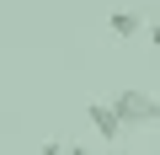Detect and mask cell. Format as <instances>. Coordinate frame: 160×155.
I'll return each instance as SVG.
<instances>
[{
	"label": "cell",
	"instance_id": "obj_3",
	"mask_svg": "<svg viewBox=\"0 0 160 155\" xmlns=\"http://www.w3.org/2000/svg\"><path fill=\"white\" fill-rule=\"evenodd\" d=\"M107 27H112L118 38H139V32H149V27H139V16H133V11H112V16H107Z\"/></svg>",
	"mask_w": 160,
	"mask_h": 155
},
{
	"label": "cell",
	"instance_id": "obj_1",
	"mask_svg": "<svg viewBox=\"0 0 160 155\" xmlns=\"http://www.w3.org/2000/svg\"><path fill=\"white\" fill-rule=\"evenodd\" d=\"M112 107H118L123 128H139V123H160V102H155L149 91H139V86L118 91V96H112Z\"/></svg>",
	"mask_w": 160,
	"mask_h": 155
},
{
	"label": "cell",
	"instance_id": "obj_4",
	"mask_svg": "<svg viewBox=\"0 0 160 155\" xmlns=\"http://www.w3.org/2000/svg\"><path fill=\"white\" fill-rule=\"evenodd\" d=\"M149 43H155V48H160V22H155V27H149Z\"/></svg>",
	"mask_w": 160,
	"mask_h": 155
},
{
	"label": "cell",
	"instance_id": "obj_2",
	"mask_svg": "<svg viewBox=\"0 0 160 155\" xmlns=\"http://www.w3.org/2000/svg\"><path fill=\"white\" fill-rule=\"evenodd\" d=\"M86 118H91V128H96L107 144H118V139H123V118H118V107H112V102H91V107H86Z\"/></svg>",
	"mask_w": 160,
	"mask_h": 155
}]
</instances>
